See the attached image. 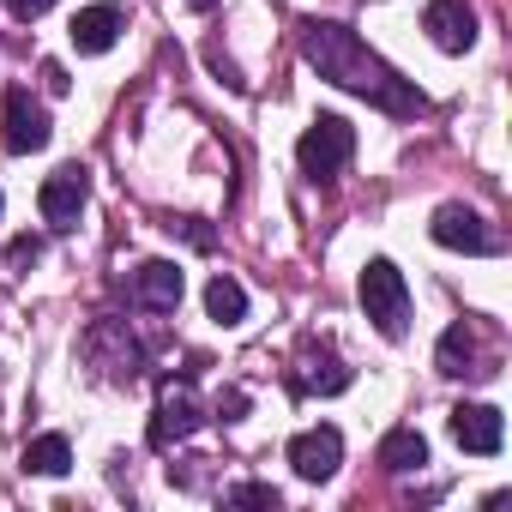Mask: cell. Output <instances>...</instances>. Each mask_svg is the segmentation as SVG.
I'll return each instance as SVG.
<instances>
[{"label": "cell", "instance_id": "6da1fadb", "mask_svg": "<svg viewBox=\"0 0 512 512\" xmlns=\"http://www.w3.org/2000/svg\"><path fill=\"white\" fill-rule=\"evenodd\" d=\"M302 55H308V67L320 79H332V85H344V91H356V97H368V103H380L392 115H422V91L410 79H398L350 25L308 19L302 25Z\"/></svg>", "mask_w": 512, "mask_h": 512}, {"label": "cell", "instance_id": "7a4b0ae2", "mask_svg": "<svg viewBox=\"0 0 512 512\" xmlns=\"http://www.w3.org/2000/svg\"><path fill=\"white\" fill-rule=\"evenodd\" d=\"M356 296H362V314L374 320L380 338L398 344L410 332V284H404V272L392 260H368L362 278H356Z\"/></svg>", "mask_w": 512, "mask_h": 512}, {"label": "cell", "instance_id": "3957f363", "mask_svg": "<svg viewBox=\"0 0 512 512\" xmlns=\"http://www.w3.org/2000/svg\"><path fill=\"white\" fill-rule=\"evenodd\" d=\"M350 157H356V127L344 115H314V127L296 139V163L308 181H332Z\"/></svg>", "mask_w": 512, "mask_h": 512}, {"label": "cell", "instance_id": "277c9868", "mask_svg": "<svg viewBox=\"0 0 512 512\" xmlns=\"http://www.w3.org/2000/svg\"><path fill=\"white\" fill-rule=\"evenodd\" d=\"M85 356H91V368H97L103 380H115V386L139 380V368H145V356H139V344H133V332H127L121 320H97V326L85 332Z\"/></svg>", "mask_w": 512, "mask_h": 512}, {"label": "cell", "instance_id": "5b68a950", "mask_svg": "<svg viewBox=\"0 0 512 512\" xmlns=\"http://www.w3.org/2000/svg\"><path fill=\"white\" fill-rule=\"evenodd\" d=\"M199 422H205V416H199V398H193V386H187V380H163V398H157V416H151L145 440H151L157 452H169V446H181V440H187Z\"/></svg>", "mask_w": 512, "mask_h": 512}, {"label": "cell", "instance_id": "8992f818", "mask_svg": "<svg viewBox=\"0 0 512 512\" xmlns=\"http://www.w3.org/2000/svg\"><path fill=\"white\" fill-rule=\"evenodd\" d=\"M85 199H91V169H85V163L55 169V175L43 181V193H37V205H43V223H49V229H73V223H79V211H85Z\"/></svg>", "mask_w": 512, "mask_h": 512}, {"label": "cell", "instance_id": "52a82bcc", "mask_svg": "<svg viewBox=\"0 0 512 512\" xmlns=\"http://www.w3.org/2000/svg\"><path fill=\"white\" fill-rule=\"evenodd\" d=\"M338 464H344V434H338L332 422L302 428V434L290 440V470H296L302 482H332Z\"/></svg>", "mask_w": 512, "mask_h": 512}, {"label": "cell", "instance_id": "ba28073f", "mask_svg": "<svg viewBox=\"0 0 512 512\" xmlns=\"http://www.w3.org/2000/svg\"><path fill=\"white\" fill-rule=\"evenodd\" d=\"M428 235H434L440 247H452V253H500V235H494L470 205H440L434 223H428Z\"/></svg>", "mask_w": 512, "mask_h": 512}, {"label": "cell", "instance_id": "9c48e42d", "mask_svg": "<svg viewBox=\"0 0 512 512\" xmlns=\"http://www.w3.org/2000/svg\"><path fill=\"white\" fill-rule=\"evenodd\" d=\"M121 31H127V7H115V0L79 7V13H73V25H67V37H73V49H79V55H109V49L121 43Z\"/></svg>", "mask_w": 512, "mask_h": 512}, {"label": "cell", "instance_id": "30bf717a", "mask_svg": "<svg viewBox=\"0 0 512 512\" xmlns=\"http://www.w3.org/2000/svg\"><path fill=\"white\" fill-rule=\"evenodd\" d=\"M350 380H356V374L344 368V356H338L332 344H314V338L302 344V362H296V374H290L296 392H320V398H338Z\"/></svg>", "mask_w": 512, "mask_h": 512}, {"label": "cell", "instance_id": "8fae6325", "mask_svg": "<svg viewBox=\"0 0 512 512\" xmlns=\"http://www.w3.org/2000/svg\"><path fill=\"white\" fill-rule=\"evenodd\" d=\"M452 440L464 452H476V458H494L506 446V416L494 404H458L452 410Z\"/></svg>", "mask_w": 512, "mask_h": 512}, {"label": "cell", "instance_id": "7c38bea8", "mask_svg": "<svg viewBox=\"0 0 512 512\" xmlns=\"http://www.w3.org/2000/svg\"><path fill=\"white\" fill-rule=\"evenodd\" d=\"M49 109L43 103H31V91H13L7 97V133H0V139H7V151L13 157H31V151H43L49 145Z\"/></svg>", "mask_w": 512, "mask_h": 512}, {"label": "cell", "instance_id": "4fadbf2b", "mask_svg": "<svg viewBox=\"0 0 512 512\" xmlns=\"http://www.w3.org/2000/svg\"><path fill=\"white\" fill-rule=\"evenodd\" d=\"M422 31H428V43H434V49H446V55H464V49L476 43V13L464 7V0H428Z\"/></svg>", "mask_w": 512, "mask_h": 512}, {"label": "cell", "instance_id": "5bb4252c", "mask_svg": "<svg viewBox=\"0 0 512 512\" xmlns=\"http://www.w3.org/2000/svg\"><path fill=\"white\" fill-rule=\"evenodd\" d=\"M181 290H187V278H181L175 260H145V266L133 272V296H139V308H151V314H175V308H181Z\"/></svg>", "mask_w": 512, "mask_h": 512}, {"label": "cell", "instance_id": "9a60e30c", "mask_svg": "<svg viewBox=\"0 0 512 512\" xmlns=\"http://www.w3.org/2000/svg\"><path fill=\"white\" fill-rule=\"evenodd\" d=\"M434 368H440V374H452V380H464V374H482V368H476V326H470V320H452V326L440 332Z\"/></svg>", "mask_w": 512, "mask_h": 512}, {"label": "cell", "instance_id": "2e32d148", "mask_svg": "<svg viewBox=\"0 0 512 512\" xmlns=\"http://www.w3.org/2000/svg\"><path fill=\"white\" fill-rule=\"evenodd\" d=\"M380 470H392V476H410V470H422L428 464V440L416 434V428H392L386 440H380Z\"/></svg>", "mask_w": 512, "mask_h": 512}, {"label": "cell", "instance_id": "e0dca14e", "mask_svg": "<svg viewBox=\"0 0 512 512\" xmlns=\"http://www.w3.org/2000/svg\"><path fill=\"white\" fill-rule=\"evenodd\" d=\"M205 314H211L217 326H241V320H247V290H241L229 272H217V278L205 284Z\"/></svg>", "mask_w": 512, "mask_h": 512}, {"label": "cell", "instance_id": "ac0fdd59", "mask_svg": "<svg viewBox=\"0 0 512 512\" xmlns=\"http://www.w3.org/2000/svg\"><path fill=\"white\" fill-rule=\"evenodd\" d=\"M25 470L31 476H67L73 470V440L67 434H37L25 446Z\"/></svg>", "mask_w": 512, "mask_h": 512}, {"label": "cell", "instance_id": "d6986e66", "mask_svg": "<svg viewBox=\"0 0 512 512\" xmlns=\"http://www.w3.org/2000/svg\"><path fill=\"white\" fill-rule=\"evenodd\" d=\"M223 500H229V506H272V512L284 506V494H278L272 482H235V488H229Z\"/></svg>", "mask_w": 512, "mask_h": 512}, {"label": "cell", "instance_id": "ffe728a7", "mask_svg": "<svg viewBox=\"0 0 512 512\" xmlns=\"http://www.w3.org/2000/svg\"><path fill=\"white\" fill-rule=\"evenodd\" d=\"M37 260H43V235H13V247H7V272L25 278Z\"/></svg>", "mask_w": 512, "mask_h": 512}, {"label": "cell", "instance_id": "44dd1931", "mask_svg": "<svg viewBox=\"0 0 512 512\" xmlns=\"http://www.w3.org/2000/svg\"><path fill=\"white\" fill-rule=\"evenodd\" d=\"M163 229H181V235H187L193 247H217V235H211V229H205L199 217H175V223H163Z\"/></svg>", "mask_w": 512, "mask_h": 512}, {"label": "cell", "instance_id": "7402d4cb", "mask_svg": "<svg viewBox=\"0 0 512 512\" xmlns=\"http://www.w3.org/2000/svg\"><path fill=\"white\" fill-rule=\"evenodd\" d=\"M241 416H247V392H241V386H229V392L217 398V422H241Z\"/></svg>", "mask_w": 512, "mask_h": 512}, {"label": "cell", "instance_id": "603a6c76", "mask_svg": "<svg viewBox=\"0 0 512 512\" xmlns=\"http://www.w3.org/2000/svg\"><path fill=\"white\" fill-rule=\"evenodd\" d=\"M43 85H49L55 97H67V91H73V79H67V67H61V61H43Z\"/></svg>", "mask_w": 512, "mask_h": 512}, {"label": "cell", "instance_id": "cb8c5ba5", "mask_svg": "<svg viewBox=\"0 0 512 512\" xmlns=\"http://www.w3.org/2000/svg\"><path fill=\"white\" fill-rule=\"evenodd\" d=\"M49 7H55V0H7V13H13V19H43Z\"/></svg>", "mask_w": 512, "mask_h": 512}, {"label": "cell", "instance_id": "d4e9b609", "mask_svg": "<svg viewBox=\"0 0 512 512\" xmlns=\"http://www.w3.org/2000/svg\"><path fill=\"white\" fill-rule=\"evenodd\" d=\"M187 7H199V13H211V7H217V0H187Z\"/></svg>", "mask_w": 512, "mask_h": 512}, {"label": "cell", "instance_id": "484cf974", "mask_svg": "<svg viewBox=\"0 0 512 512\" xmlns=\"http://www.w3.org/2000/svg\"><path fill=\"white\" fill-rule=\"evenodd\" d=\"M0 205H7V199H0Z\"/></svg>", "mask_w": 512, "mask_h": 512}]
</instances>
